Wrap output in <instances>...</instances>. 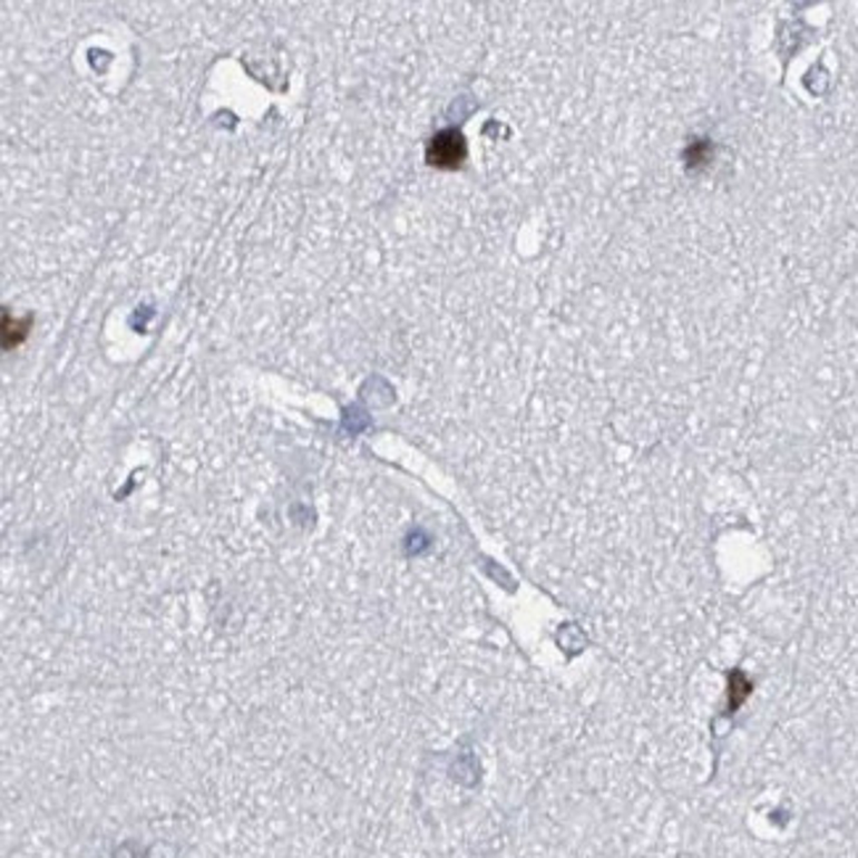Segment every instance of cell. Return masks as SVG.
<instances>
[{"instance_id": "1", "label": "cell", "mask_w": 858, "mask_h": 858, "mask_svg": "<svg viewBox=\"0 0 858 858\" xmlns=\"http://www.w3.org/2000/svg\"><path fill=\"white\" fill-rule=\"evenodd\" d=\"M27 325H30V320H25V323H19V320H13V323H11V318H9V314H6V323H3V341H9V339H11V333H17V343H19V341L27 335Z\"/></svg>"}]
</instances>
